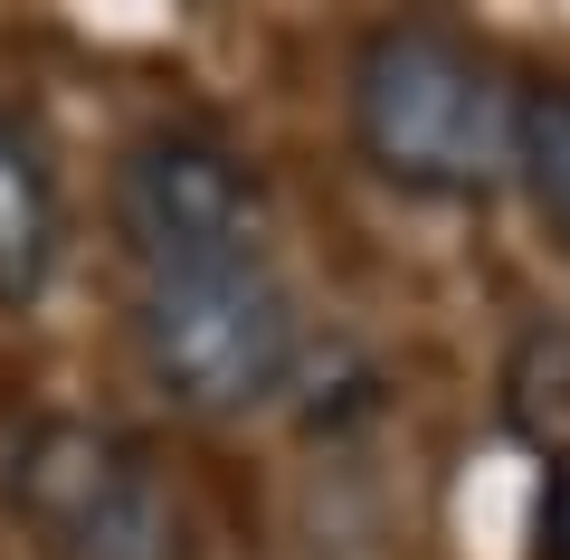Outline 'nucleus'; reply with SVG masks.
<instances>
[{"label": "nucleus", "mask_w": 570, "mask_h": 560, "mask_svg": "<svg viewBox=\"0 0 570 560\" xmlns=\"http://www.w3.org/2000/svg\"><path fill=\"white\" fill-rule=\"evenodd\" d=\"M352 134L381 180L466 200L513 171V86L475 39L438 20H390L352 48Z\"/></svg>", "instance_id": "1"}, {"label": "nucleus", "mask_w": 570, "mask_h": 560, "mask_svg": "<svg viewBox=\"0 0 570 560\" xmlns=\"http://www.w3.org/2000/svg\"><path fill=\"white\" fill-rule=\"evenodd\" d=\"M532 560H570V465L542 475V503H532Z\"/></svg>", "instance_id": "8"}, {"label": "nucleus", "mask_w": 570, "mask_h": 560, "mask_svg": "<svg viewBox=\"0 0 570 560\" xmlns=\"http://www.w3.org/2000/svg\"><path fill=\"white\" fill-rule=\"evenodd\" d=\"M134 342H142V371L163 381V400L200 409V419H228V409L276 400V390L295 381V361H305L295 295L276 285L266 257L142 276Z\"/></svg>", "instance_id": "2"}, {"label": "nucleus", "mask_w": 570, "mask_h": 560, "mask_svg": "<svg viewBox=\"0 0 570 560\" xmlns=\"http://www.w3.org/2000/svg\"><path fill=\"white\" fill-rule=\"evenodd\" d=\"M513 171H523L532 209L561 228L570 247V86H532L513 96Z\"/></svg>", "instance_id": "7"}, {"label": "nucleus", "mask_w": 570, "mask_h": 560, "mask_svg": "<svg viewBox=\"0 0 570 560\" xmlns=\"http://www.w3.org/2000/svg\"><path fill=\"white\" fill-rule=\"evenodd\" d=\"M115 219L124 247L142 257V276H181V266H228V257H266V190L219 134L163 124L142 134L115 171Z\"/></svg>", "instance_id": "4"}, {"label": "nucleus", "mask_w": 570, "mask_h": 560, "mask_svg": "<svg viewBox=\"0 0 570 560\" xmlns=\"http://www.w3.org/2000/svg\"><path fill=\"white\" fill-rule=\"evenodd\" d=\"M10 503L48 560H181V503L163 465L105 419H39L10 446Z\"/></svg>", "instance_id": "3"}, {"label": "nucleus", "mask_w": 570, "mask_h": 560, "mask_svg": "<svg viewBox=\"0 0 570 560\" xmlns=\"http://www.w3.org/2000/svg\"><path fill=\"white\" fill-rule=\"evenodd\" d=\"M58 266V171L29 115L0 105V304H39Z\"/></svg>", "instance_id": "5"}, {"label": "nucleus", "mask_w": 570, "mask_h": 560, "mask_svg": "<svg viewBox=\"0 0 570 560\" xmlns=\"http://www.w3.org/2000/svg\"><path fill=\"white\" fill-rule=\"evenodd\" d=\"M504 419L532 456L570 465V323H532L504 352Z\"/></svg>", "instance_id": "6"}]
</instances>
